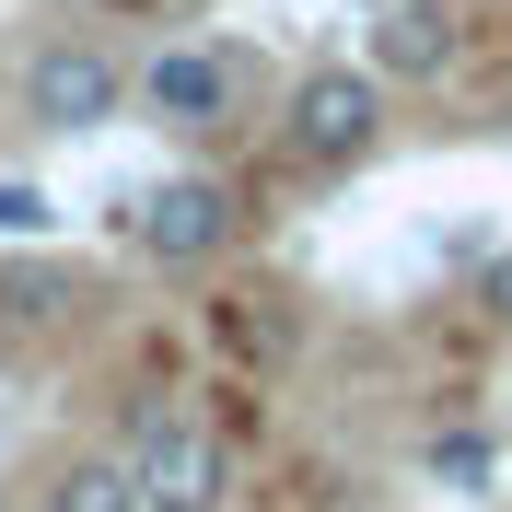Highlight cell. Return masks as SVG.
Instances as JSON below:
<instances>
[{
	"label": "cell",
	"instance_id": "1",
	"mask_svg": "<svg viewBox=\"0 0 512 512\" xmlns=\"http://www.w3.org/2000/svg\"><path fill=\"white\" fill-rule=\"evenodd\" d=\"M384 140V70H350V59H326L291 82L280 105V152L303 163V175H350V163H373Z\"/></svg>",
	"mask_w": 512,
	"mask_h": 512
},
{
	"label": "cell",
	"instance_id": "2",
	"mask_svg": "<svg viewBox=\"0 0 512 512\" xmlns=\"http://www.w3.org/2000/svg\"><path fill=\"white\" fill-rule=\"evenodd\" d=\"M128 94H140V82H128L117 47H94V35H59V47H35V59H24V117H35V128H59V140L105 128Z\"/></svg>",
	"mask_w": 512,
	"mask_h": 512
},
{
	"label": "cell",
	"instance_id": "3",
	"mask_svg": "<svg viewBox=\"0 0 512 512\" xmlns=\"http://www.w3.org/2000/svg\"><path fill=\"white\" fill-rule=\"evenodd\" d=\"M140 501L152 512H222V443H210V419L187 408H152V431H140Z\"/></svg>",
	"mask_w": 512,
	"mask_h": 512
},
{
	"label": "cell",
	"instance_id": "4",
	"mask_svg": "<svg viewBox=\"0 0 512 512\" xmlns=\"http://www.w3.org/2000/svg\"><path fill=\"white\" fill-rule=\"evenodd\" d=\"M233 222H245V210H233V187L222 175H163L152 198H140V256H163V268H198V256H222L233 245Z\"/></svg>",
	"mask_w": 512,
	"mask_h": 512
},
{
	"label": "cell",
	"instance_id": "5",
	"mask_svg": "<svg viewBox=\"0 0 512 512\" xmlns=\"http://www.w3.org/2000/svg\"><path fill=\"white\" fill-rule=\"evenodd\" d=\"M140 105H152V128H233V105H245V59L233 47H163L152 70H140Z\"/></svg>",
	"mask_w": 512,
	"mask_h": 512
},
{
	"label": "cell",
	"instance_id": "6",
	"mask_svg": "<svg viewBox=\"0 0 512 512\" xmlns=\"http://www.w3.org/2000/svg\"><path fill=\"white\" fill-rule=\"evenodd\" d=\"M454 47H466V24H454L443 0H396V12H373V59L361 70H384V82H443Z\"/></svg>",
	"mask_w": 512,
	"mask_h": 512
},
{
	"label": "cell",
	"instance_id": "7",
	"mask_svg": "<svg viewBox=\"0 0 512 512\" xmlns=\"http://www.w3.org/2000/svg\"><path fill=\"white\" fill-rule=\"evenodd\" d=\"M47 512H152V501H140V466H117V454H82V466H59Z\"/></svg>",
	"mask_w": 512,
	"mask_h": 512
},
{
	"label": "cell",
	"instance_id": "8",
	"mask_svg": "<svg viewBox=\"0 0 512 512\" xmlns=\"http://www.w3.org/2000/svg\"><path fill=\"white\" fill-rule=\"evenodd\" d=\"M489 466H501V454H489L478 431H443V443H431V478L443 489H489Z\"/></svg>",
	"mask_w": 512,
	"mask_h": 512
},
{
	"label": "cell",
	"instance_id": "9",
	"mask_svg": "<svg viewBox=\"0 0 512 512\" xmlns=\"http://www.w3.org/2000/svg\"><path fill=\"white\" fill-rule=\"evenodd\" d=\"M47 222H59V210H47L35 187H0V233H47Z\"/></svg>",
	"mask_w": 512,
	"mask_h": 512
},
{
	"label": "cell",
	"instance_id": "10",
	"mask_svg": "<svg viewBox=\"0 0 512 512\" xmlns=\"http://www.w3.org/2000/svg\"><path fill=\"white\" fill-rule=\"evenodd\" d=\"M489 315H512V256H489Z\"/></svg>",
	"mask_w": 512,
	"mask_h": 512
}]
</instances>
